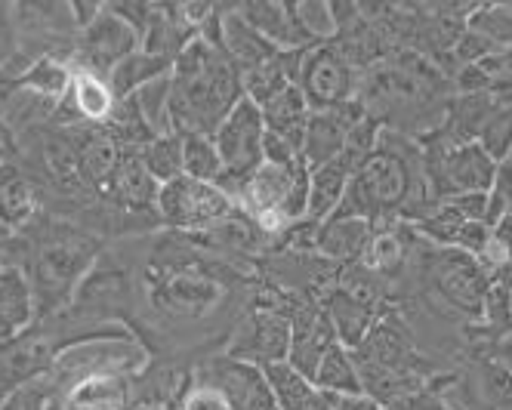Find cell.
<instances>
[{
  "label": "cell",
  "instance_id": "cell-1",
  "mask_svg": "<svg viewBox=\"0 0 512 410\" xmlns=\"http://www.w3.org/2000/svg\"><path fill=\"white\" fill-rule=\"evenodd\" d=\"M170 81V124L176 136H213L244 99L238 68L229 62L223 47L204 41L201 34L176 56Z\"/></svg>",
  "mask_w": 512,
  "mask_h": 410
},
{
  "label": "cell",
  "instance_id": "cell-2",
  "mask_svg": "<svg viewBox=\"0 0 512 410\" xmlns=\"http://www.w3.org/2000/svg\"><path fill=\"white\" fill-rule=\"evenodd\" d=\"M99 259V241L75 226H50L28 253V281L38 300V321L62 312Z\"/></svg>",
  "mask_w": 512,
  "mask_h": 410
},
{
  "label": "cell",
  "instance_id": "cell-3",
  "mask_svg": "<svg viewBox=\"0 0 512 410\" xmlns=\"http://www.w3.org/2000/svg\"><path fill=\"white\" fill-rule=\"evenodd\" d=\"M263 142H266V121L260 105L250 99H241L232 115L216 127L213 145L219 158H223V176H219V189H223L232 201H238L244 182L266 164L263 158Z\"/></svg>",
  "mask_w": 512,
  "mask_h": 410
},
{
  "label": "cell",
  "instance_id": "cell-4",
  "mask_svg": "<svg viewBox=\"0 0 512 410\" xmlns=\"http://www.w3.org/2000/svg\"><path fill=\"white\" fill-rule=\"evenodd\" d=\"M158 219L167 222L170 229L201 235L216 229L238 213V204L213 182H198L192 176H179L167 185H161L155 201Z\"/></svg>",
  "mask_w": 512,
  "mask_h": 410
},
{
  "label": "cell",
  "instance_id": "cell-5",
  "mask_svg": "<svg viewBox=\"0 0 512 410\" xmlns=\"http://www.w3.org/2000/svg\"><path fill=\"white\" fill-rule=\"evenodd\" d=\"M136 50H139V31L130 22H124L108 4H102V13L78 34L75 65L99 74V78H108Z\"/></svg>",
  "mask_w": 512,
  "mask_h": 410
},
{
  "label": "cell",
  "instance_id": "cell-6",
  "mask_svg": "<svg viewBox=\"0 0 512 410\" xmlns=\"http://www.w3.org/2000/svg\"><path fill=\"white\" fill-rule=\"evenodd\" d=\"M300 90L312 111H331L352 102L355 74L334 44H315L303 53Z\"/></svg>",
  "mask_w": 512,
  "mask_h": 410
},
{
  "label": "cell",
  "instance_id": "cell-7",
  "mask_svg": "<svg viewBox=\"0 0 512 410\" xmlns=\"http://www.w3.org/2000/svg\"><path fill=\"white\" fill-rule=\"evenodd\" d=\"M408 173H411V167L405 164V158L389 152V148H380V145H377V152L355 170L352 182L371 210V222L392 213L398 204H405V198L411 192Z\"/></svg>",
  "mask_w": 512,
  "mask_h": 410
},
{
  "label": "cell",
  "instance_id": "cell-8",
  "mask_svg": "<svg viewBox=\"0 0 512 410\" xmlns=\"http://www.w3.org/2000/svg\"><path fill=\"white\" fill-rule=\"evenodd\" d=\"M198 386H210L226 395L232 410H275V398L266 380V370L244 364L238 358H213L204 364Z\"/></svg>",
  "mask_w": 512,
  "mask_h": 410
},
{
  "label": "cell",
  "instance_id": "cell-9",
  "mask_svg": "<svg viewBox=\"0 0 512 410\" xmlns=\"http://www.w3.org/2000/svg\"><path fill=\"white\" fill-rule=\"evenodd\" d=\"M59 349L62 346L56 340H50L44 330L34 327L22 333V337L0 343V401L16 389L47 377Z\"/></svg>",
  "mask_w": 512,
  "mask_h": 410
},
{
  "label": "cell",
  "instance_id": "cell-10",
  "mask_svg": "<svg viewBox=\"0 0 512 410\" xmlns=\"http://www.w3.org/2000/svg\"><path fill=\"white\" fill-rule=\"evenodd\" d=\"M287 352H290V318H284L275 309H256L250 318H244L229 346V358L256 367L287 361Z\"/></svg>",
  "mask_w": 512,
  "mask_h": 410
},
{
  "label": "cell",
  "instance_id": "cell-11",
  "mask_svg": "<svg viewBox=\"0 0 512 410\" xmlns=\"http://www.w3.org/2000/svg\"><path fill=\"white\" fill-rule=\"evenodd\" d=\"M361 118L364 115H361V108H355V99L340 108H331V111H312L306 121L300 158L309 167H321V164H331V161L343 158L349 127Z\"/></svg>",
  "mask_w": 512,
  "mask_h": 410
},
{
  "label": "cell",
  "instance_id": "cell-12",
  "mask_svg": "<svg viewBox=\"0 0 512 410\" xmlns=\"http://www.w3.org/2000/svg\"><path fill=\"white\" fill-rule=\"evenodd\" d=\"M337 330L331 318L318 306H303L294 318H290V352L287 364L297 367L303 377L315 380V370L321 358L337 346Z\"/></svg>",
  "mask_w": 512,
  "mask_h": 410
},
{
  "label": "cell",
  "instance_id": "cell-13",
  "mask_svg": "<svg viewBox=\"0 0 512 410\" xmlns=\"http://www.w3.org/2000/svg\"><path fill=\"white\" fill-rule=\"evenodd\" d=\"M127 401H130L127 374H90L53 389L47 410H127Z\"/></svg>",
  "mask_w": 512,
  "mask_h": 410
},
{
  "label": "cell",
  "instance_id": "cell-14",
  "mask_svg": "<svg viewBox=\"0 0 512 410\" xmlns=\"http://www.w3.org/2000/svg\"><path fill=\"white\" fill-rule=\"evenodd\" d=\"M435 287L445 296L451 306H457L466 315H479L485 306V278L479 263L463 253H445L435 266Z\"/></svg>",
  "mask_w": 512,
  "mask_h": 410
},
{
  "label": "cell",
  "instance_id": "cell-15",
  "mask_svg": "<svg viewBox=\"0 0 512 410\" xmlns=\"http://www.w3.org/2000/svg\"><path fill=\"white\" fill-rule=\"evenodd\" d=\"M300 164H303V161H300ZM300 164H294V167L263 164L260 170H256V173L244 182V189H241V195H238L235 204L244 207L250 219L263 222L266 229L281 226L278 213H281V204H284V198H287L290 179H294V173H297Z\"/></svg>",
  "mask_w": 512,
  "mask_h": 410
},
{
  "label": "cell",
  "instance_id": "cell-16",
  "mask_svg": "<svg viewBox=\"0 0 512 410\" xmlns=\"http://www.w3.org/2000/svg\"><path fill=\"white\" fill-rule=\"evenodd\" d=\"M38 324V300L22 266H0V343Z\"/></svg>",
  "mask_w": 512,
  "mask_h": 410
},
{
  "label": "cell",
  "instance_id": "cell-17",
  "mask_svg": "<svg viewBox=\"0 0 512 410\" xmlns=\"http://www.w3.org/2000/svg\"><path fill=\"white\" fill-rule=\"evenodd\" d=\"M152 300L167 315L195 318L216 303V284L201 275H192V272H167L158 278V287L152 290Z\"/></svg>",
  "mask_w": 512,
  "mask_h": 410
},
{
  "label": "cell",
  "instance_id": "cell-18",
  "mask_svg": "<svg viewBox=\"0 0 512 410\" xmlns=\"http://www.w3.org/2000/svg\"><path fill=\"white\" fill-rule=\"evenodd\" d=\"M219 47H223L229 62L238 68L241 78H244L247 71L260 68L263 62H269L275 53H281V50H275L266 41L263 34H256L235 7L219 10Z\"/></svg>",
  "mask_w": 512,
  "mask_h": 410
},
{
  "label": "cell",
  "instance_id": "cell-19",
  "mask_svg": "<svg viewBox=\"0 0 512 410\" xmlns=\"http://www.w3.org/2000/svg\"><path fill=\"white\" fill-rule=\"evenodd\" d=\"M324 315L331 318L340 346H346L349 352L361 346V340L368 337L374 327V306L364 293L349 290V287H334L324 296Z\"/></svg>",
  "mask_w": 512,
  "mask_h": 410
},
{
  "label": "cell",
  "instance_id": "cell-20",
  "mask_svg": "<svg viewBox=\"0 0 512 410\" xmlns=\"http://www.w3.org/2000/svg\"><path fill=\"white\" fill-rule=\"evenodd\" d=\"M235 10L244 16V22L256 34H263L275 50L287 53V50H306L309 47L303 41L294 16H290L287 4H275V0H247V4H238Z\"/></svg>",
  "mask_w": 512,
  "mask_h": 410
},
{
  "label": "cell",
  "instance_id": "cell-21",
  "mask_svg": "<svg viewBox=\"0 0 512 410\" xmlns=\"http://www.w3.org/2000/svg\"><path fill=\"white\" fill-rule=\"evenodd\" d=\"M161 185L152 179V173L142 167L139 155L127 152L121 158V164L115 167V173L105 179V185L99 189V195H108L112 201L130 207V210H142V207H152L158 201Z\"/></svg>",
  "mask_w": 512,
  "mask_h": 410
},
{
  "label": "cell",
  "instance_id": "cell-22",
  "mask_svg": "<svg viewBox=\"0 0 512 410\" xmlns=\"http://www.w3.org/2000/svg\"><path fill=\"white\" fill-rule=\"evenodd\" d=\"M263 370L275 398V410H331V398L287 361L269 364Z\"/></svg>",
  "mask_w": 512,
  "mask_h": 410
},
{
  "label": "cell",
  "instance_id": "cell-23",
  "mask_svg": "<svg viewBox=\"0 0 512 410\" xmlns=\"http://www.w3.org/2000/svg\"><path fill=\"white\" fill-rule=\"evenodd\" d=\"M371 235H374V226L368 219L331 216L315 226V247L327 259H361Z\"/></svg>",
  "mask_w": 512,
  "mask_h": 410
},
{
  "label": "cell",
  "instance_id": "cell-24",
  "mask_svg": "<svg viewBox=\"0 0 512 410\" xmlns=\"http://www.w3.org/2000/svg\"><path fill=\"white\" fill-rule=\"evenodd\" d=\"M352 167L337 158L331 164H321V167H312V176H309V222H324L331 219L337 204L343 201L346 189H349V179H352Z\"/></svg>",
  "mask_w": 512,
  "mask_h": 410
},
{
  "label": "cell",
  "instance_id": "cell-25",
  "mask_svg": "<svg viewBox=\"0 0 512 410\" xmlns=\"http://www.w3.org/2000/svg\"><path fill=\"white\" fill-rule=\"evenodd\" d=\"M260 111H263V121H266L269 133H275V136H281L287 142H294L297 148L303 145V133H306V121L312 115V108H309L300 84H294V87H287L284 93H278Z\"/></svg>",
  "mask_w": 512,
  "mask_h": 410
},
{
  "label": "cell",
  "instance_id": "cell-26",
  "mask_svg": "<svg viewBox=\"0 0 512 410\" xmlns=\"http://www.w3.org/2000/svg\"><path fill=\"white\" fill-rule=\"evenodd\" d=\"M68 105L75 108L78 121L105 124L108 118H112V111H115L118 99H115L112 87L105 84V78H99V74H93V71L75 65V81H71Z\"/></svg>",
  "mask_w": 512,
  "mask_h": 410
},
{
  "label": "cell",
  "instance_id": "cell-27",
  "mask_svg": "<svg viewBox=\"0 0 512 410\" xmlns=\"http://www.w3.org/2000/svg\"><path fill=\"white\" fill-rule=\"evenodd\" d=\"M71 81H75V65L65 62V59H56V56H41L28 65V71L13 87H22L34 96L53 102V105H62L71 93Z\"/></svg>",
  "mask_w": 512,
  "mask_h": 410
},
{
  "label": "cell",
  "instance_id": "cell-28",
  "mask_svg": "<svg viewBox=\"0 0 512 410\" xmlns=\"http://www.w3.org/2000/svg\"><path fill=\"white\" fill-rule=\"evenodd\" d=\"M127 290V278L124 272L115 266V263H105V259L99 256L93 269L84 275V281L78 284L75 290V300H71V306L78 309H99V312H108V303L121 300Z\"/></svg>",
  "mask_w": 512,
  "mask_h": 410
},
{
  "label": "cell",
  "instance_id": "cell-29",
  "mask_svg": "<svg viewBox=\"0 0 512 410\" xmlns=\"http://www.w3.org/2000/svg\"><path fill=\"white\" fill-rule=\"evenodd\" d=\"M127 152L108 136L105 130H84V142H81V173L87 189L99 192L105 179L115 173V167L121 164Z\"/></svg>",
  "mask_w": 512,
  "mask_h": 410
},
{
  "label": "cell",
  "instance_id": "cell-30",
  "mask_svg": "<svg viewBox=\"0 0 512 410\" xmlns=\"http://www.w3.org/2000/svg\"><path fill=\"white\" fill-rule=\"evenodd\" d=\"M170 71H173V62L136 50L133 56H127L112 74H108L105 84L112 87L115 99H130L142 84H149V81L161 78V74H170Z\"/></svg>",
  "mask_w": 512,
  "mask_h": 410
},
{
  "label": "cell",
  "instance_id": "cell-31",
  "mask_svg": "<svg viewBox=\"0 0 512 410\" xmlns=\"http://www.w3.org/2000/svg\"><path fill=\"white\" fill-rule=\"evenodd\" d=\"M324 395H361V377H358V367L352 361V352L346 346H334L327 352L315 370V380H312Z\"/></svg>",
  "mask_w": 512,
  "mask_h": 410
},
{
  "label": "cell",
  "instance_id": "cell-32",
  "mask_svg": "<svg viewBox=\"0 0 512 410\" xmlns=\"http://www.w3.org/2000/svg\"><path fill=\"white\" fill-rule=\"evenodd\" d=\"M34 213H38V192H34V185L16 167L0 185V222L16 232L19 226L34 219Z\"/></svg>",
  "mask_w": 512,
  "mask_h": 410
},
{
  "label": "cell",
  "instance_id": "cell-33",
  "mask_svg": "<svg viewBox=\"0 0 512 410\" xmlns=\"http://www.w3.org/2000/svg\"><path fill=\"white\" fill-rule=\"evenodd\" d=\"M170 93H173V81L170 74H161V78L142 84L130 99L136 102L142 121L149 124V130L155 136H170L173 124H170Z\"/></svg>",
  "mask_w": 512,
  "mask_h": 410
},
{
  "label": "cell",
  "instance_id": "cell-34",
  "mask_svg": "<svg viewBox=\"0 0 512 410\" xmlns=\"http://www.w3.org/2000/svg\"><path fill=\"white\" fill-rule=\"evenodd\" d=\"M179 139H182V176L216 185L226 170H223V158H219L216 145H213V136L192 133V136H179Z\"/></svg>",
  "mask_w": 512,
  "mask_h": 410
},
{
  "label": "cell",
  "instance_id": "cell-35",
  "mask_svg": "<svg viewBox=\"0 0 512 410\" xmlns=\"http://www.w3.org/2000/svg\"><path fill=\"white\" fill-rule=\"evenodd\" d=\"M466 31L485 37L497 53H509L512 50V7H500V4L472 7L466 16Z\"/></svg>",
  "mask_w": 512,
  "mask_h": 410
},
{
  "label": "cell",
  "instance_id": "cell-36",
  "mask_svg": "<svg viewBox=\"0 0 512 410\" xmlns=\"http://www.w3.org/2000/svg\"><path fill=\"white\" fill-rule=\"evenodd\" d=\"M142 167L152 173L158 185H167L182 176V139L176 133L170 136H155L149 145L139 152Z\"/></svg>",
  "mask_w": 512,
  "mask_h": 410
},
{
  "label": "cell",
  "instance_id": "cell-37",
  "mask_svg": "<svg viewBox=\"0 0 512 410\" xmlns=\"http://www.w3.org/2000/svg\"><path fill=\"white\" fill-rule=\"evenodd\" d=\"M287 7L309 47L337 37V19L331 4H324V0H300V4H287Z\"/></svg>",
  "mask_w": 512,
  "mask_h": 410
},
{
  "label": "cell",
  "instance_id": "cell-38",
  "mask_svg": "<svg viewBox=\"0 0 512 410\" xmlns=\"http://www.w3.org/2000/svg\"><path fill=\"white\" fill-rule=\"evenodd\" d=\"M488 158H494L497 164L512 158V93H506L500 99V105L494 108V115L488 118V124L482 127V133L475 136Z\"/></svg>",
  "mask_w": 512,
  "mask_h": 410
},
{
  "label": "cell",
  "instance_id": "cell-39",
  "mask_svg": "<svg viewBox=\"0 0 512 410\" xmlns=\"http://www.w3.org/2000/svg\"><path fill=\"white\" fill-rule=\"evenodd\" d=\"M50 380L41 377V380H34L22 389H16L13 395H7L4 401H0V410H47L50 407Z\"/></svg>",
  "mask_w": 512,
  "mask_h": 410
},
{
  "label": "cell",
  "instance_id": "cell-40",
  "mask_svg": "<svg viewBox=\"0 0 512 410\" xmlns=\"http://www.w3.org/2000/svg\"><path fill=\"white\" fill-rule=\"evenodd\" d=\"M398 259H401V244L386 232H374L368 247L361 253V263L368 269H389L392 263H398Z\"/></svg>",
  "mask_w": 512,
  "mask_h": 410
},
{
  "label": "cell",
  "instance_id": "cell-41",
  "mask_svg": "<svg viewBox=\"0 0 512 410\" xmlns=\"http://www.w3.org/2000/svg\"><path fill=\"white\" fill-rule=\"evenodd\" d=\"M16 53H19V37H16L13 4H0V68H4Z\"/></svg>",
  "mask_w": 512,
  "mask_h": 410
},
{
  "label": "cell",
  "instance_id": "cell-42",
  "mask_svg": "<svg viewBox=\"0 0 512 410\" xmlns=\"http://www.w3.org/2000/svg\"><path fill=\"white\" fill-rule=\"evenodd\" d=\"M182 410H232L226 395L219 389H210V386H198L186 395L182 401Z\"/></svg>",
  "mask_w": 512,
  "mask_h": 410
},
{
  "label": "cell",
  "instance_id": "cell-43",
  "mask_svg": "<svg viewBox=\"0 0 512 410\" xmlns=\"http://www.w3.org/2000/svg\"><path fill=\"white\" fill-rule=\"evenodd\" d=\"M331 398V410H383V404L371 395H327Z\"/></svg>",
  "mask_w": 512,
  "mask_h": 410
},
{
  "label": "cell",
  "instance_id": "cell-44",
  "mask_svg": "<svg viewBox=\"0 0 512 410\" xmlns=\"http://www.w3.org/2000/svg\"><path fill=\"white\" fill-rule=\"evenodd\" d=\"M16 155H19V148H16V133H13V127L4 121V124H0V164H13Z\"/></svg>",
  "mask_w": 512,
  "mask_h": 410
},
{
  "label": "cell",
  "instance_id": "cell-45",
  "mask_svg": "<svg viewBox=\"0 0 512 410\" xmlns=\"http://www.w3.org/2000/svg\"><path fill=\"white\" fill-rule=\"evenodd\" d=\"M10 238H13V229H7L4 222H0V244H4V241H10Z\"/></svg>",
  "mask_w": 512,
  "mask_h": 410
},
{
  "label": "cell",
  "instance_id": "cell-46",
  "mask_svg": "<svg viewBox=\"0 0 512 410\" xmlns=\"http://www.w3.org/2000/svg\"><path fill=\"white\" fill-rule=\"evenodd\" d=\"M7 118H4V105H0V124H4Z\"/></svg>",
  "mask_w": 512,
  "mask_h": 410
},
{
  "label": "cell",
  "instance_id": "cell-47",
  "mask_svg": "<svg viewBox=\"0 0 512 410\" xmlns=\"http://www.w3.org/2000/svg\"><path fill=\"white\" fill-rule=\"evenodd\" d=\"M509 161H512V158H509Z\"/></svg>",
  "mask_w": 512,
  "mask_h": 410
}]
</instances>
